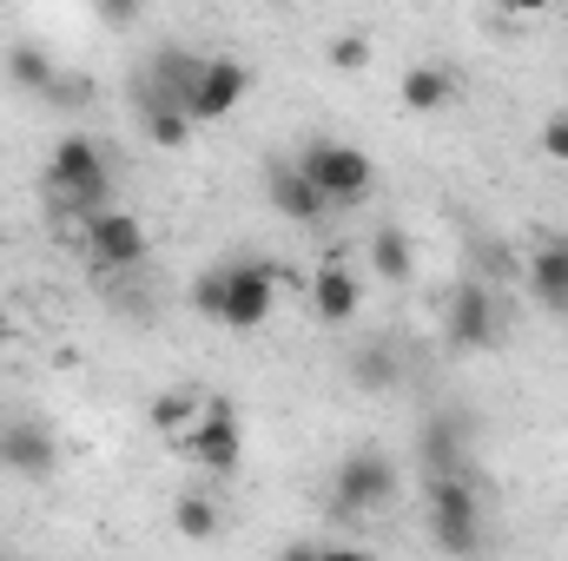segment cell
Segmentation results:
<instances>
[{
	"mask_svg": "<svg viewBox=\"0 0 568 561\" xmlns=\"http://www.w3.org/2000/svg\"><path fill=\"white\" fill-rule=\"evenodd\" d=\"M192 422H199V397H185V390H165V397H152V429H159L165 442H179Z\"/></svg>",
	"mask_w": 568,
	"mask_h": 561,
	"instance_id": "obj_21",
	"label": "cell"
},
{
	"mask_svg": "<svg viewBox=\"0 0 568 561\" xmlns=\"http://www.w3.org/2000/svg\"><path fill=\"white\" fill-rule=\"evenodd\" d=\"M371 272L384 284H410L417 272V252H410V232H397V225H384L377 238H371Z\"/></svg>",
	"mask_w": 568,
	"mask_h": 561,
	"instance_id": "obj_17",
	"label": "cell"
},
{
	"mask_svg": "<svg viewBox=\"0 0 568 561\" xmlns=\"http://www.w3.org/2000/svg\"><path fill=\"white\" fill-rule=\"evenodd\" d=\"M272 212L291 218V225H324L331 218V198L304 178V165H278L272 172Z\"/></svg>",
	"mask_w": 568,
	"mask_h": 561,
	"instance_id": "obj_13",
	"label": "cell"
},
{
	"mask_svg": "<svg viewBox=\"0 0 568 561\" xmlns=\"http://www.w3.org/2000/svg\"><path fill=\"white\" fill-rule=\"evenodd\" d=\"M529 297L549 317H568V238L536 245V258H529Z\"/></svg>",
	"mask_w": 568,
	"mask_h": 561,
	"instance_id": "obj_14",
	"label": "cell"
},
{
	"mask_svg": "<svg viewBox=\"0 0 568 561\" xmlns=\"http://www.w3.org/2000/svg\"><path fill=\"white\" fill-rule=\"evenodd\" d=\"M311 310H317L324 324H351V317L364 310V284L344 265V252H324V265L311 272Z\"/></svg>",
	"mask_w": 568,
	"mask_h": 561,
	"instance_id": "obj_10",
	"label": "cell"
},
{
	"mask_svg": "<svg viewBox=\"0 0 568 561\" xmlns=\"http://www.w3.org/2000/svg\"><path fill=\"white\" fill-rule=\"evenodd\" d=\"M443 337H449V350H489V344L503 337L489 284H456V290L443 297Z\"/></svg>",
	"mask_w": 568,
	"mask_h": 561,
	"instance_id": "obj_8",
	"label": "cell"
},
{
	"mask_svg": "<svg viewBox=\"0 0 568 561\" xmlns=\"http://www.w3.org/2000/svg\"><path fill=\"white\" fill-rule=\"evenodd\" d=\"M140 120H145V140L159 145V152H179V145H192V113L185 106H140Z\"/></svg>",
	"mask_w": 568,
	"mask_h": 561,
	"instance_id": "obj_19",
	"label": "cell"
},
{
	"mask_svg": "<svg viewBox=\"0 0 568 561\" xmlns=\"http://www.w3.org/2000/svg\"><path fill=\"white\" fill-rule=\"evenodd\" d=\"M542 152H549V159H562V165H568V113H556V120L542 126Z\"/></svg>",
	"mask_w": 568,
	"mask_h": 561,
	"instance_id": "obj_25",
	"label": "cell"
},
{
	"mask_svg": "<svg viewBox=\"0 0 568 561\" xmlns=\"http://www.w3.org/2000/svg\"><path fill=\"white\" fill-rule=\"evenodd\" d=\"M331 67H337V73L371 67V40H364V33H337V40H331Z\"/></svg>",
	"mask_w": 568,
	"mask_h": 561,
	"instance_id": "obj_23",
	"label": "cell"
},
{
	"mask_svg": "<svg viewBox=\"0 0 568 561\" xmlns=\"http://www.w3.org/2000/svg\"><path fill=\"white\" fill-rule=\"evenodd\" d=\"M397 496V462L384 449H351L337 462V482H331V509L337 516H371Z\"/></svg>",
	"mask_w": 568,
	"mask_h": 561,
	"instance_id": "obj_7",
	"label": "cell"
},
{
	"mask_svg": "<svg viewBox=\"0 0 568 561\" xmlns=\"http://www.w3.org/2000/svg\"><path fill=\"white\" fill-rule=\"evenodd\" d=\"M199 53H179V47H159L152 67L140 73V106H185L192 100V80H199Z\"/></svg>",
	"mask_w": 568,
	"mask_h": 561,
	"instance_id": "obj_11",
	"label": "cell"
},
{
	"mask_svg": "<svg viewBox=\"0 0 568 561\" xmlns=\"http://www.w3.org/2000/svg\"><path fill=\"white\" fill-rule=\"evenodd\" d=\"M140 7H145V0H93V13H100V20H113V27H133V20H140Z\"/></svg>",
	"mask_w": 568,
	"mask_h": 561,
	"instance_id": "obj_24",
	"label": "cell"
},
{
	"mask_svg": "<svg viewBox=\"0 0 568 561\" xmlns=\"http://www.w3.org/2000/svg\"><path fill=\"white\" fill-rule=\"evenodd\" d=\"M397 100H404L410 113H443V106L456 100V73H449V67H410V73L397 80Z\"/></svg>",
	"mask_w": 568,
	"mask_h": 561,
	"instance_id": "obj_16",
	"label": "cell"
},
{
	"mask_svg": "<svg viewBox=\"0 0 568 561\" xmlns=\"http://www.w3.org/2000/svg\"><path fill=\"white\" fill-rule=\"evenodd\" d=\"M397 377H404V364H397L390 344H357L351 350V384L357 390H397Z\"/></svg>",
	"mask_w": 568,
	"mask_h": 561,
	"instance_id": "obj_18",
	"label": "cell"
},
{
	"mask_svg": "<svg viewBox=\"0 0 568 561\" xmlns=\"http://www.w3.org/2000/svg\"><path fill=\"white\" fill-rule=\"evenodd\" d=\"M549 7H556V0H503V13H516V20H523V13H549Z\"/></svg>",
	"mask_w": 568,
	"mask_h": 561,
	"instance_id": "obj_26",
	"label": "cell"
},
{
	"mask_svg": "<svg viewBox=\"0 0 568 561\" xmlns=\"http://www.w3.org/2000/svg\"><path fill=\"white\" fill-rule=\"evenodd\" d=\"M429 542L443 555H476L483 549V496L469 469H436L429 476Z\"/></svg>",
	"mask_w": 568,
	"mask_h": 561,
	"instance_id": "obj_3",
	"label": "cell"
},
{
	"mask_svg": "<svg viewBox=\"0 0 568 561\" xmlns=\"http://www.w3.org/2000/svg\"><path fill=\"white\" fill-rule=\"evenodd\" d=\"M278 284H291V272L265 265V258H232L192 278V310L225 324V330H258L278 304Z\"/></svg>",
	"mask_w": 568,
	"mask_h": 561,
	"instance_id": "obj_1",
	"label": "cell"
},
{
	"mask_svg": "<svg viewBox=\"0 0 568 561\" xmlns=\"http://www.w3.org/2000/svg\"><path fill=\"white\" fill-rule=\"evenodd\" d=\"M172 522H179L185 542H212V536H219V502H212V496H179Z\"/></svg>",
	"mask_w": 568,
	"mask_h": 561,
	"instance_id": "obj_22",
	"label": "cell"
},
{
	"mask_svg": "<svg viewBox=\"0 0 568 561\" xmlns=\"http://www.w3.org/2000/svg\"><path fill=\"white\" fill-rule=\"evenodd\" d=\"M7 80L47 100V93H53V80H60V67H53V60H47L40 47H13V53H7Z\"/></svg>",
	"mask_w": 568,
	"mask_h": 561,
	"instance_id": "obj_20",
	"label": "cell"
},
{
	"mask_svg": "<svg viewBox=\"0 0 568 561\" xmlns=\"http://www.w3.org/2000/svg\"><path fill=\"white\" fill-rule=\"evenodd\" d=\"M47 192L73 218L113 205V159H106V145L87 140V133H67V140L53 145V159H47Z\"/></svg>",
	"mask_w": 568,
	"mask_h": 561,
	"instance_id": "obj_2",
	"label": "cell"
},
{
	"mask_svg": "<svg viewBox=\"0 0 568 561\" xmlns=\"http://www.w3.org/2000/svg\"><path fill=\"white\" fill-rule=\"evenodd\" d=\"M297 165H304V178H311L331 205H364L371 185H377V165H371L357 145H344V140H311Z\"/></svg>",
	"mask_w": 568,
	"mask_h": 561,
	"instance_id": "obj_4",
	"label": "cell"
},
{
	"mask_svg": "<svg viewBox=\"0 0 568 561\" xmlns=\"http://www.w3.org/2000/svg\"><path fill=\"white\" fill-rule=\"evenodd\" d=\"M245 93H252V73H245V60H205V67H199V80H192V100H185V113H192L199 126H205V120H232Z\"/></svg>",
	"mask_w": 568,
	"mask_h": 561,
	"instance_id": "obj_9",
	"label": "cell"
},
{
	"mask_svg": "<svg viewBox=\"0 0 568 561\" xmlns=\"http://www.w3.org/2000/svg\"><path fill=\"white\" fill-rule=\"evenodd\" d=\"M179 456H192L199 469L212 476H232L239 456H245V429H239V410L225 397H199V422L179 436Z\"/></svg>",
	"mask_w": 568,
	"mask_h": 561,
	"instance_id": "obj_6",
	"label": "cell"
},
{
	"mask_svg": "<svg viewBox=\"0 0 568 561\" xmlns=\"http://www.w3.org/2000/svg\"><path fill=\"white\" fill-rule=\"evenodd\" d=\"M80 245H87V258H93L100 272H133V265H145V252H152L145 225L126 212V205L87 212V218H80Z\"/></svg>",
	"mask_w": 568,
	"mask_h": 561,
	"instance_id": "obj_5",
	"label": "cell"
},
{
	"mask_svg": "<svg viewBox=\"0 0 568 561\" xmlns=\"http://www.w3.org/2000/svg\"><path fill=\"white\" fill-rule=\"evenodd\" d=\"M53 436L40 422H0V469L13 476H53Z\"/></svg>",
	"mask_w": 568,
	"mask_h": 561,
	"instance_id": "obj_12",
	"label": "cell"
},
{
	"mask_svg": "<svg viewBox=\"0 0 568 561\" xmlns=\"http://www.w3.org/2000/svg\"><path fill=\"white\" fill-rule=\"evenodd\" d=\"M417 456H424V469H469V429L463 417H424L417 429Z\"/></svg>",
	"mask_w": 568,
	"mask_h": 561,
	"instance_id": "obj_15",
	"label": "cell"
}]
</instances>
